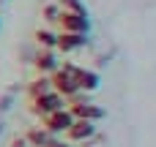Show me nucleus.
<instances>
[{"label": "nucleus", "mask_w": 156, "mask_h": 147, "mask_svg": "<svg viewBox=\"0 0 156 147\" xmlns=\"http://www.w3.org/2000/svg\"><path fill=\"white\" fill-rule=\"evenodd\" d=\"M47 90H49V82H47V79L33 82V87H30V93H33V95H41V93H47Z\"/></svg>", "instance_id": "9b49d317"}, {"label": "nucleus", "mask_w": 156, "mask_h": 147, "mask_svg": "<svg viewBox=\"0 0 156 147\" xmlns=\"http://www.w3.org/2000/svg\"><path fill=\"white\" fill-rule=\"evenodd\" d=\"M82 44H85V33H69V30H63L60 35H55V46L63 49V52H71V49L82 46Z\"/></svg>", "instance_id": "20e7f679"}, {"label": "nucleus", "mask_w": 156, "mask_h": 147, "mask_svg": "<svg viewBox=\"0 0 156 147\" xmlns=\"http://www.w3.org/2000/svg\"><path fill=\"white\" fill-rule=\"evenodd\" d=\"M55 22H60V27L69 30V33H85V30H88L85 11H69V8H63V11L58 14Z\"/></svg>", "instance_id": "f257e3e1"}, {"label": "nucleus", "mask_w": 156, "mask_h": 147, "mask_svg": "<svg viewBox=\"0 0 156 147\" xmlns=\"http://www.w3.org/2000/svg\"><path fill=\"white\" fill-rule=\"evenodd\" d=\"M36 112H41V115H49V112H58V109H63V98H60V93H41V95H36V106H33Z\"/></svg>", "instance_id": "7ed1b4c3"}, {"label": "nucleus", "mask_w": 156, "mask_h": 147, "mask_svg": "<svg viewBox=\"0 0 156 147\" xmlns=\"http://www.w3.org/2000/svg\"><path fill=\"white\" fill-rule=\"evenodd\" d=\"M36 41L41 44V49H52V46H55V35H52L49 30H38V33H36Z\"/></svg>", "instance_id": "9d476101"}, {"label": "nucleus", "mask_w": 156, "mask_h": 147, "mask_svg": "<svg viewBox=\"0 0 156 147\" xmlns=\"http://www.w3.org/2000/svg\"><path fill=\"white\" fill-rule=\"evenodd\" d=\"M36 65H38V71H49V68H55V55H52V49H44V52L36 57Z\"/></svg>", "instance_id": "1a4fd4ad"}, {"label": "nucleus", "mask_w": 156, "mask_h": 147, "mask_svg": "<svg viewBox=\"0 0 156 147\" xmlns=\"http://www.w3.org/2000/svg\"><path fill=\"white\" fill-rule=\"evenodd\" d=\"M69 125H71V115H69V112L58 109V112H49V115H47V128H49V131H63V128H69Z\"/></svg>", "instance_id": "39448f33"}, {"label": "nucleus", "mask_w": 156, "mask_h": 147, "mask_svg": "<svg viewBox=\"0 0 156 147\" xmlns=\"http://www.w3.org/2000/svg\"><path fill=\"white\" fill-rule=\"evenodd\" d=\"M74 115L80 120H99L101 109H93V106H85V104H74Z\"/></svg>", "instance_id": "6e6552de"}, {"label": "nucleus", "mask_w": 156, "mask_h": 147, "mask_svg": "<svg viewBox=\"0 0 156 147\" xmlns=\"http://www.w3.org/2000/svg\"><path fill=\"white\" fill-rule=\"evenodd\" d=\"M74 82H77V90H93V87L99 85V76L90 74V71L77 68V71H74Z\"/></svg>", "instance_id": "423d86ee"}, {"label": "nucleus", "mask_w": 156, "mask_h": 147, "mask_svg": "<svg viewBox=\"0 0 156 147\" xmlns=\"http://www.w3.org/2000/svg\"><path fill=\"white\" fill-rule=\"evenodd\" d=\"M58 14H60V11H58V5H47V8H44V16H47L49 22H55V19H58Z\"/></svg>", "instance_id": "f8f14e48"}, {"label": "nucleus", "mask_w": 156, "mask_h": 147, "mask_svg": "<svg viewBox=\"0 0 156 147\" xmlns=\"http://www.w3.org/2000/svg\"><path fill=\"white\" fill-rule=\"evenodd\" d=\"M66 131H69L71 139H82V136H90V134H93V125H90L88 120H77V123H71Z\"/></svg>", "instance_id": "0eeeda50"}, {"label": "nucleus", "mask_w": 156, "mask_h": 147, "mask_svg": "<svg viewBox=\"0 0 156 147\" xmlns=\"http://www.w3.org/2000/svg\"><path fill=\"white\" fill-rule=\"evenodd\" d=\"M74 65H63V71H58L52 76V85H55V93H63V95H71L77 93V82H74Z\"/></svg>", "instance_id": "f03ea898"}]
</instances>
